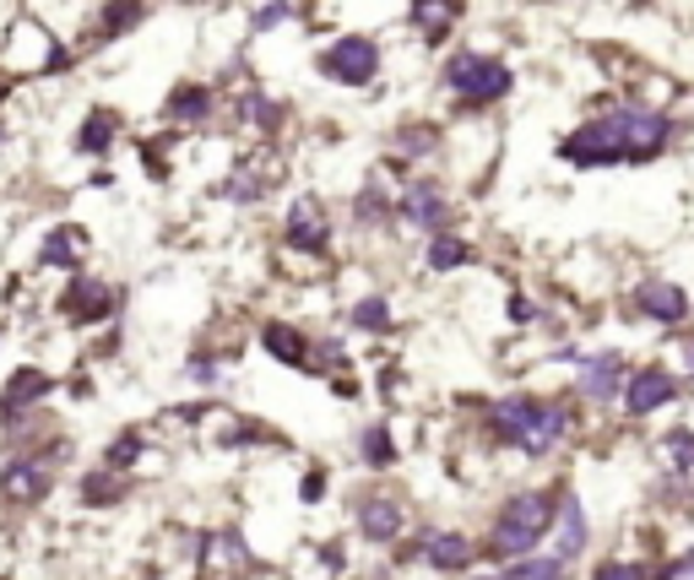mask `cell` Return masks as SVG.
Listing matches in <instances>:
<instances>
[{
    "mask_svg": "<svg viewBox=\"0 0 694 580\" xmlns=\"http://www.w3.org/2000/svg\"><path fill=\"white\" fill-rule=\"evenodd\" d=\"M673 141V115L651 104H608L586 126H575L559 141V158L575 169H619V163H651Z\"/></svg>",
    "mask_w": 694,
    "mask_h": 580,
    "instance_id": "obj_1",
    "label": "cell"
},
{
    "mask_svg": "<svg viewBox=\"0 0 694 580\" xmlns=\"http://www.w3.org/2000/svg\"><path fill=\"white\" fill-rule=\"evenodd\" d=\"M515 76L500 55L489 50H456L445 55V93L461 104V109H494L500 98H510Z\"/></svg>",
    "mask_w": 694,
    "mask_h": 580,
    "instance_id": "obj_2",
    "label": "cell"
},
{
    "mask_svg": "<svg viewBox=\"0 0 694 580\" xmlns=\"http://www.w3.org/2000/svg\"><path fill=\"white\" fill-rule=\"evenodd\" d=\"M494 429L515 440L521 451L543 455L559 445V434H565V412L554 407V401H532V396H510L500 401V412H494Z\"/></svg>",
    "mask_w": 694,
    "mask_h": 580,
    "instance_id": "obj_3",
    "label": "cell"
},
{
    "mask_svg": "<svg viewBox=\"0 0 694 580\" xmlns=\"http://www.w3.org/2000/svg\"><path fill=\"white\" fill-rule=\"evenodd\" d=\"M548 520H554V494H515L500 520H494V554L500 559H521V554H532L537 543H543V531H548Z\"/></svg>",
    "mask_w": 694,
    "mask_h": 580,
    "instance_id": "obj_4",
    "label": "cell"
},
{
    "mask_svg": "<svg viewBox=\"0 0 694 580\" xmlns=\"http://www.w3.org/2000/svg\"><path fill=\"white\" fill-rule=\"evenodd\" d=\"M316 71L337 87H370L380 76V44L370 33H342L316 55Z\"/></svg>",
    "mask_w": 694,
    "mask_h": 580,
    "instance_id": "obj_5",
    "label": "cell"
},
{
    "mask_svg": "<svg viewBox=\"0 0 694 580\" xmlns=\"http://www.w3.org/2000/svg\"><path fill=\"white\" fill-rule=\"evenodd\" d=\"M282 239H288V250H299V256H325V250H331V212H325L320 195H299V201L288 206Z\"/></svg>",
    "mask_w": 694,
    "mask_h": 580,
    "instance_id": "obj_6",
    "label": "cell"
},
{
    "mask_svg": "<svg viewBox=\"0 0 694 580\" xmlns=\"http://www.w3.org/2000/svg\"><path fill=\"white\" fill-rule=\"evenodd\" d=\"M634 310H640L645 321L679 325L690 315V293H684L673 277H640V282H634Z\"/></svg>",
    "mask_w": 694,
    "mask_h": 580,
    "instance_id": "obj_7",
    "label": "cell"
},
{
    "mask_svg": "<svg viewBox=\"0 0 694 580\" xmlns=\"http://www.w3.org/2000/svg\"><path fill=\"white\" fill-rule=\"evenodd\" d=\"M402 217L413 228H424V234H440V228H450V195L435 180H413L402 191Z\"/></svg>",
    "mask_w": 694,
    "mask_h": 580,
    "instance_id": "obj_8",
    "label": "cell"
},
{
    "mask_svg": "<svg viewBox=\"0 0 694 580\" xmlns=\"http://www.w3.org/2000/svg\"><path fill=\"white\" fill-rule=\"evenodd\" d=\"M61 310L71 315L76 325H87V321H104L109 310H115V288L104 282V277H71V288H65V299H61Z\"/></svg>",
    "mask_w": 694,
    "mask_h": 580,
    "instance_id": "obj_9",
    "label": "cell"
},
{
    "mask_svg": "<svg viewBox=\"0 0 694 580\" xmlns=\"http://www.w3.org/2000/svg\"><path fill=\"white\" fill-rule=\"evenodd\" d=\"M673 396H679V380H673L662 364H645V369H634L630 386H624V407L640 418V412H656V407L673 401Z\"/></svg>",
    "mask_w": 694,
    "mask_h": 580,
    "instance_id": "obj_10",
    "label": "cell"
},
{
    "mask_svg": "<svg viewBox=\"0 0 694 580\" xmlns=\"http://www.w3.org/2000/svg\"><path fill=\"white\" fill-rule=\"evenodd\" d=\"M271 180H277V152L266 147V152H255V158H245L239 169H234V180H228V201H260V195L271 191Z\"/></svg>",
    "mask_w": 694,
    "mask_h": 580,
    "instance_id": "obj_11",
    "label": "cell"
},
{
    "mask_svg": "<svg viewBox=\"0 0 694 580\" xmlns=\"http://www.w3.org/2000/svg\"><path fill=\"white\" fill-rule=\"evenodd\" d=\"M212 109H217V93H212L206 82H180V87L169 93V104H163V115H169L174 126H201V120H212Z\"/></svg>",
    "mask_w": 694,
    "mask_h": 580,
    "instance_id": "obj_12",
    "label": "cell"
},
{
    "mask_svg": "<svg viewBox=\"0 0 694 580\" xmlns=\"http://www.w3.org/2000/svg\"><path fill=\"white\" fill-rule=\"evenodd\" d=\"M115 136H120V115L98 104V109H87V120L76 126V152H87V158H109Z\"/></svg>",
    "mask_w": 694,
    "mask_h": 580,
    "instance_id": "obj_13",
    "label": "cell"
},
{
    "mask_svg": "<svg viewBox=\"0 0 694 580\" xmlns=\"http://www.w3.org/2000/svg\"><path fill=\"white\" fill-rule=\"evenodd\" d=\"M0 488H6V500L33 505V500H44V494H50V466H44V461H17V466H6Z\"/></svg>",
    "mask_w": 694,
    "mask_h": 580,
    "instance_id": "obj_14",
    "label": "cell"
},
{
    "mask_svg": "<svg viewBox=\"0 0 694 580\" xmlns=\"http://www.w3.org/2000/svg\"><path fill=\"white\" fill-rule=\"evenodd\" d=\"M147 22V0H104L98 6V39H126V33H136Z\"/></svg>",
    "mask_w": 694,
    "mask_h": 580,
    "instance_id": "obj_15",
    "label": "cell"
},
{
    "mask_svg": "<svg viewBox=\"0 0 694 580\" xmlns=\"http://www.w3.org/2000/svg\"><path fill=\"white\" fill-rule=\"evenodd\" d=\"M456 17H461L456 0H413V28H418L429 44H440L445 33L456 28Z\"/></svg>",
    "mask_w": 694,
    "mask_h": 580,
    "instance_id": "obj_16",
    "label": "cell"
},
{
    "mask_svg": "<svg viewBox=\"0 0 694 580\" xmlns=\"http://www.w3.org/2000/svg\"><path fill=\"white\" fill-rule=\"evenodd\" d=\"M87 256V234L82 228H50L44 250H39V266H76Z\"/></svg>",
    "mask_w": 694,
    "mask_h": 580,
    "instance_id": "obj_17",
    "label": "cell"
},
{
    "mask_svg": "<svg viewBox=\"0 0 694 580\" xmlns=\"http://www.w3.org/2000/svg\"><path fill=\"white\" fill-rule=\"evenodd\" d=\"M619 375H624V358H619V353H597V358H591V369L580 375V390H586L591 401H602V396H613Z\"/></svg>",
    "mask_w": 694,
    "mask_h": 580,
    "instance_id": "obj_18",
    "label": "cell"
},
{
    "mask_svg": "<svg viewBox=\"0 0 694 580\" xmlns=\"http://www.w3.org/2000/svg\"><path fill=\"white\" fill-rule=\"evenodd\" d=\"M580 548H586V516H580V500L565 494L559 500V554L554 559H575Z\"/></svg>",
    "mask_w": 694,
    "mask_h": 580,
    "instance_id": "obj_19",
    "label": "cell"
},
{
    "mask_svg": "<svg viewBox=\"0 0 694 580\" xmlns=\"http://www.w3.org/2000/svg\"><path fill=\"white\" fill-rule=\"evenodd\" d=\"M266 353H277L282 364H310V342H305V331H293V325H282V321H271L266 331Z\"/></svg>",
    "mask_w": 694,
    "mask_h": 580,
    "instance_id": "obj_20",
    "label": "cell"
},
{
    "mask_svg": "<svg viewBox=\"0 0 694 580\" xmlns=\"http://www.w3.org/2000/svg\"><path fill=\"white\" fill-rule=\"evenodd\" d=\"M424 559H429L435 570H461V565L472 559V543H467L461 531H440V537L424 543Z\"/></svg>",
    "mask_w": 694,
    "mask_h": 580,
    "instance_id": "obj_21",
    "label": "cell"
},
{
    "mask_svg": "<svg viewBox=\"0 0 694 580\" xmlns=\"http://www.w3.org/2000/svg\"><path fill=\"white\" fill-rule=\"evenodd\" d=\"M359 526H364L375 543H391V537L402 531V511H396L391 500H370V505L359 511Z\"/></svg>",
    "mask_w": 694,
    "mask_h": 580,
    "instance_id": "obj_22",
    "label": "cell"
},
{
    "mask_svg": "<svg viewBox=\"0 0 694 580\" xmlns=\"http://www.w3.org/2000/svg\"><path fill=\"white\" fill-rule=\"evenodd\" d=\"M467 260H472V245L456 239L450 228H440L435 245H429V271H456V266H467Z\"/></svg>",
    "mask_w": 694,
    "mask_h": 580,
    "instance_id": "obj_23",
    "label": "cell"
},
{
    "mask_svg": "<svg viewBox=\"0 0 694 580\" xmlns=\"http://www.w3.org/2000/svg\"><path fill=\"white\" fill-rule=\"evenodd\" d=\"M299 17V6L293 0H266V6H255L250 11V33H271V28H288Z\"/></svg>",
    "mask_w": 694,
    "mask_h": 580,
    "instance_id": "obj_24",
    "label": "cell"
},
{
    "mask_svg": "<svg viewBox=\"0 0 694 580\" xmlns=\"http://www.w3.org/2000/svg\"><path fill=\"white\" fill-rule=\"evenodd\" d=\"M396 147H402L407 158H429V152L440 147V130L435 126H402L396 130Z\"/></svg>",
    "mask_w": 694,
    "mask_h": 580,
    "instance_id": "obj_25",
    "label": "cell"
},
{
    "mask_svg": "<svg viewBox=\"0 0 694 580\" xmlns=\"http://www.w3.org/2000/svg\"><path fill=\"white\" fill-rule=\"evenodd\" d=\"M44 390H50V375H39V369H22V375H11L6 401H11V407H22V401H33V396H44Z\"/></svg>",
    "mask_w": 694,
    "mask_h": 580,
    "instance_id": "obj_26",
    "label": "cell"
},
{
    "mask_svg": "<svg viewBox=\"0 0 694 580\" xmlns=\"http://www.w3.org/2000/svg\"><path fill=\"white\" fill-rule=\"evenodd\" d=\"M353 217H359V223H385V217H391V195L380 191V185L359 191V201H353Z\"/></svg>",
    "mask_w": 694,
    "mask_h": 580,
    "instance_id": "obj_27",
    "label": "cell"
},
{
    "mask_svg": "<svg viewBox=\"0 0 694 580\" xmlns=\"http://www.w3.org/2000/svg\"><path fill=\"white\" fill-rule=\"evenodd\" d=\"M353 325H359V331H385V325H391V304H385V299H359V304H353Z\"/></svg>",
    "mask_w": 694,
    "mask_h": 580,
    "instance_id": "obj_28",
    "label": "cell"
},
{
    "mask_svg": "<svg viewBox=\"0 0 694 580\" xmlns=\"http://www.w3.org/2000/svg\"><path fill=\"white\" fill-rule=\"evenodd\" d=\"M662 455H668L673 466H684V472H690V466H694V434H690V429H673V434L662 440Z\"/></svg>",
    "mask_w": 694,
    "mask_h": 580,
    "instance_id": "obj_29",
    "label": "cell"
},
{
    "mask_svg": "<svg viewBox=\"0 0 694 580\" xmlns=\"http://www.w3.org/2000/svg\"><path fill=\"white\" fill-rule=\"evenodd\" d=\"M364 461H370V466H391V461H396V445H391L385 429H370V434H364Z\"/></svg>",
    "mask_w": 694,
    "mask_h": 580,
    "instance_id": "obj_30",
    "label": "cell"
},
{
    "mask_svg": "<svg viewBox=\"0 0 694 580\" xmlns=\"http://www.w3.org/2000/svg\"><path fill=\"white\" fill-rule=\"evenodd\" d=\"M82 494H87V505H104V500H115L120 488H115V477H109V472H93V477L82 483Z\"/></svg>",
    "mask_w": 694,
    "mask_h": 580,
    "instance_id": "obj_31",
    "label": "cell"
},
{
    "mask_svg": "<svg viewBox=\"0 0 694 580\" xmlns=\"http://www.w3.org/2000/svg\"><path fill=\"white\" fill-rule=\"evenodd\" d=\"M515 580H565V559H543V565H521Z\"/></svg>",
    "mask_w": 694,
    "mask_h": 580,
    "instance_id": "obj_32",
    "label": "cell"
},
{
    "mask_svg": "<svg viewBox=\"0 0 694 580\" xmlns=\"http://www.w3.org/2000/svg\"><path fill=\"white\" fill-rule=\"evenodd\" d=\"M136 455H141V434H120L115 451H109V466H130Z\"/></svg>",
    "mask_w": 694,
    "mask_h": 580,
    "instance_id": "obj_33",
    "label": "cell"
},
{
    "mask_svg": "<svg viewBox=\"0 0 694 580\" xmlns=\"http://www.w3.org/2000/svg\"><path fill=\"white\" fill-rule=\"evenodd\" d=\"M597 580H651V576H645L640 565H602V570H597Z\"/></svg>",
    "mask_w": 694,
    "mask_h": 580,
    "instance_id": "obj_34",
    "label": "cell"
},
{
    "mask_svg": "<svg viewBox=\"0 0 694 580\" xmlns=\"http://www.w3.org/2000/svg\"><path fill=\"white\" fill-rule=\"evenodd\" d=\"M6 87H11V76H6V65H0V98H6Z\"/></svg>",
    "mask_w": 694,
    "mask_h": 580,
    "instance_id": "obj_35",
    "label": "cell"
},
{
    "mask_svg": "<svg viewBox=\"0 0 694 580\" xmlns=\"http://www.w3.org/2000/svg\"><path fill=\"white\" fill-rule=\"evenodd\" d=\"M679 570H690V580H694V554H690V559H684V565H679Z\"/></svg>",
    "mask_w": 694,
    "mask_h": 580,
    "instance_id": "obj_36",
    "label": "cell"
},
{
    "mask_svg": "<svg viewBox=\"0 0 694 580\" xmlns=\"http://www.w3.org/2000/svg\"><path fill=\"white\" fill-rule=\"evenodd\" d=\"M0 141H6V126H0Z\"/></svg>",
    "mask_w": 694,
    "mask_h": 580,
    "instance_id": "obj_37",
    "label": "cell"
},
{
    "mask_svg": "<svg viewBox=\"0 0 694 580\" xmlns=\"http://www.w3.org/2000/svg\"><path fill=\"white\" fill-rule=\"evenodd\" d=\"M500 580H515V576H500Z\"/></svg>",
    "mask_w": 694,
    "mask_h": 580,
    "instance_id": "obj_38",
    "label": "cell"
}]
</instances>
